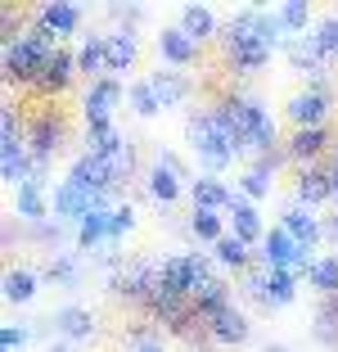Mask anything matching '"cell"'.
<instances>
[{"mask_svg": "<svg viewBox=\"0 0 338 352\" xmlns=\"http://www.w3.org/2000/svg\"><path fill=\"white\" fill-rule=\"evenodd\" d=\"M185 140H190L194 158H199V163H203L212 176L221 172V167H230V158L239 154V145L230 140V131L216 122L212 109H203V113H190V122H185Z\"/></svg>", "mask_w": 338, "mask_h": 352, "instance_id": "6da1fadb", "label": "cell"}, {"mask_svg": "<svg viewBox=\"0 0 338 352\" xmlns=\"http://www.w3.org/2000/svg\"><path fill=\"white\" fill-rule=\"evenodd\" d=\"M50 59V54H41L36 45L27 41V36H14V41H5V82H32L36 86V77H41V63Z\"/></svg>", "mask_w": 338, "mask_h": 352, "instance_id": "7a4b0ae2", "label": "cell"}, {"mask_svg": "<svg viewBox=\"0 0 338 352\" xmlns=\"http://www.w3.org/2000/svg\"><path fill=\"white\" fill-rule=\"evenodd\" d=\"M329 109H334V100H329V91H320V86H307V91L289 95V104H284V113H289L293 126H325Z\"/></svg>", "mask_w": 338, "mask_h": 352, "instance_id": "3957f363", "label": "cell"}, {"mask_svg": "<svg viewBox=\"0 0 338 352\" xmlns=\"http://www.w3.org/2000/svg\"><path fill=\"white\" fill-rule=\"evenodd\" d=\"M117 100H122V82L117 77H95L91 86H86L82 95V113H86V126L91 122H113V109H117Z\"/></svg>", "mask_w": 338, "mask_h": 352, "instance_id": "277c9868", "label": "cell"}, {"mask_svg": "<svg viewBox=\"0 0 338 352\" xmlns=\"http://www.w3.org/2000/svg\"><path fill=\"white\" fill-rule=\"evenodd\" d=\"M203 330L212 334L216 343H225V348H239V343H248V334H253V321H248V311H239L235 302H230V307H221L216 316H207Z\"/></svg>", "mask_w": 338, "mask_h": 352, "instance_id": "5b68a950", "label": "cell"}, {"mask_svg": "<svg viewBox=\"0 0 338 352\" xmlns=\"http://www.w3.org/2000/svg\"><path fill=\"white\" fill-rule=\"evenodd\" d=\"M280 226H284L289 235L302 244V249H316V239H325V221H320L307 204H297V199L284 208V212H280Z\"/></svg>", "mask_w": 338, "mask_h": 352, "instance_id": "8992f818", "label": "cell"}, {"mask_svg": "<svg viewBox=\"0 0 338 352\" xmlns=\"http://www.w3.org/2000/svg\"><path fill=\"white\" fill-rule=\"evenodd\" d=\"M63 122L54 113H41L36 122L27 126V154H32V163H50V154L63 145Z\"/></svg>", "mask_w": 338, "mask_h": 352, "instance_id": "52a82bcc", "label": "cell"}, {"mask_svg": "<svg viewBox=\"0 0 338 352\" xmlns=\"http://www.w3.org/2000/svg\"><path fill=\"white\" fill-rule=\"evenodd\" d=\"M225 217H230V235H239L244 244H262L267 239V226H262V212H257V204L253 199H244L235 190V199H230V208H225Z\"/></svg>", "mask_w": 338, "mask_h": 352, "instance_id": "ba28073f", "label": "cell"}, {"mask_svg": "<svg viewBox=\"0 0 338 352\" xmlns=\"http://www.w3.org/2000/svg\"><path fill=\"white\" fill-rule=\"evenodd\" d=\"M190 307L199 311V321H207V316H216L221 307H230V285H225L216 271H207L203 280H199L194 289H190Z\"/></svg>", "mask_w": 338, "mask_h": 352, "instance_id": "9c48e42d", "label": "cell"}, {"mask_svg": "<svg viewBox=\"0 0 338 352\" xmlns=\"http://www.w3.org/2000/svg\"><path fill=\"white\" fill-rule=\"evenodd\" d=\"M329 145V126H293V135H289L284 154L293 158V163H320V154H325Z\"/></svg>", "mask_w": 338, "mask_h": 352, "instance_id": "30bf717a", "label": "cell"}, {"mask_svg": "<svg viewBox=\"0 0 338 352\" xmlns=\"http://www.w3.org/2000/svg\"><path fill=\"white\" fill-rule=\"evenodd\" d=\"M158 54L167 59V68H185V63H194L199 41L181 28V23H176V28H163V32H158Z\"/></svg>", "mask_w": 338, "mask_h": 352, "instance_id": "8fae6325", "label": "cell"}, {"mask_svg": "<svg viewBox=\"0 0 338 352\" xmlns=\"http://www.w3.org/2000/svg\"><path fill=\"white\" fill-rule=\"evenodd\" d=\"M190 199H194V208H212V212H225V208H230V199H235V190L225 186L221 176L199 172L194 181H190Z\"/></svg>", "mask_w": 338, "mask_h": 352, "instance_id": "7c38bea8", "label": "cell"}, {"mask_svg": "<svg viewBox=\"0 0 338 352\" xmlns=\"http://www.w3.org/2000/svg\"><path fill=\"white\" fill-rule=\"evenodd\" d=\"M149 86L158 91L163 109H176V104H185L194 95V82H190V73H181V68H158V73H149Z\"/></svg>", "mask_w": 338, "mask_h": 352, "instance_id": "4fadbf2b", "label": "cell"}, {"mask_svg": "<svg viewBox=\"0 0 338 352\" xmlns=\"http://www.w3.org/2000/svg\"><path fill=\"white\" fill-rule=\"evenodd\" d=\"M325 199H334V186H329V167L325 163H307L297 167V204H325Z\"/></svg>", "mask_w": 338, "mask_h": 352, "instance_id": "5bb4252c", "label": "cell"}, {"mask_svg": "<svg viewBox=\"0 0 338 352\" xmlns=\"http://www.w3.org/2000/svg\"><path fill=\"white\" fill-rule=\"evenodd\" d=\"M50 325L63 334V339H91L95 334V311L82 307V302H63V307L50 316Z\"/></svg>", "mask_w": 338, "mask_h": 352, "instance_id": "9a60e30c", "label": "cell"}, {"mask_svg": "<svg viewBox=\"0 0 338 352\" xmlns=\"http://www.w3.org/2000/svg\"><path fill=\"white\" fill-rule=\"evenodd\" d=\"M0 176L10 181L14 190L32 176V154H27V140H0Z\"/></svg>", "mask_w": 338, "mask_h": 352, "instance_id": "2e32d148", "label": "cell"}, {"mask_svg": "<svg viewBox=\"0 0 338 352\" xmlns=\"http://www.w3.org/2000/svg\"><path fill=\"white\" fill-rule=\"evenodd\" d=\"M14 212L19 217H27L32 226L36 221H45L50 217V204H45V190H41V176H27L19 190H14Z\"/></svg>", "mask_w": 338, "mask_h": 352, "instance_id": "e0dca14e", "label": "cell"}, {"mask_svg": "<svg viewBox=\"0 0 338 352\" xmlns=\"http://www.w3.org/2000/svg\"><path fill=\"white\" fill-rule=\"evenodd\" d=\"M72 73H77V54H72L68 45H59V50H54L50 59L41 63V77H36V86H41V91H63V86L72 82Z\"/></svg>", "mask_w": 338, "mask_h": 352, "instance_id": "ac0fdd59", "label": "cell"}, {"mask_svg": "<svg viewBox=\"0 0 338 352\" xmlns=\"http://www.w3.org/2000/svg\"><path fill=\"white\" fill-rule=\"evenodd\" d=\"M104 50H109V77L126 73L135 63V54H140V45H135L131 28H117V32H104Z\"/></svg>", "mask_w": 338, "mask_h": 352, "instance_id": "d6986e66", "label": "cell"}, {"mask_svg": "<svg viewBox=\"0 0 338 352\" xmlns=\"http://www.w3.org/2000/svg\"><path fill=\"white\" fill-rule=\"evenodd\" d=\"M50 208H54V221H82L86 212H91V195H86L82 186H72V181H59V190H54V199H50Z\"/></svg>", "mask_w": 338, "mask_h": 352, "instance_id": "ffe728a7", "label": "cell"}, {"mask_svg": "<svg viewBox=\"0 0 338 352\" xmlns=\"http://www.w3.org/2000/svg\"><path fill=\"white\" fill-rule=\"evenodd\" d=\"M36 23H45L54 36H68V32L82 28V10H77V5H68V0H45L41 14H36Z\"/></svg>", "mask_w": 338, "mask_h": 352, "instance_id": "44dd1931", "label": "cell"}, {"mask_svg": "<svg viewBox=\"0 0 338 352\" xmlns=\"http://www.w3.org/2000/svg\"><path fill=\"white\" fill-rule=\"evenodd\" d=\"M109 217H113V208H91L82 221H77V244L82 249H104L109 244Z\"/></svg>", "mask_w": 338, "mask_h": 352, "instance_id": "7402d4cb", "label": "cell"}, {"mask_svg": "<svg viewBox=\"0 0 338 352\" xmlns=\"http://www.w3.org/2000/svg\"><path fill=\"white\" fill-rule=\"evenodd\" d=\"M77 73L95 77L109 73V50H104V36H82V50H77Z\"/></svg>", "mask_w": 338, "mask_h": 352, "instance_id": "603a6c76", "label": "cell"}, {"mask_svg": "<svg viewBox=\"0 0 338 352\" xmlns=\"http://www.w3.org/2000/svg\"><path fill=\"white\" fill-rule=\"evenodd\" d=\"M100 158H104V167H109L113 186H122L126 176H131V167H135V149H131V140H126V135H122V140H117L113 149H104Z\"/></svg>", "mask_w": 338, "mask_h": 352, "instance_id": "cb8c5ba5", "label": "cell"}, {"mask_svg": "<svg viewBox=\"0 0 338 352\" xmlns=\"http://www.w3.org/2000/svg\"><path fill=\"white\" fill-rule=\"evenodd\" d=\"M181 186H185V176H176L172 167H163V163H154V167H149V195H154L158 204H176Z\"/></svg>", "mask_w": 338, "mask_h": 352, "instance_id": "d4e9b609", "label": "cell"}, {"mask_svg": "<svg viewBox=\"0 0 338 352\" xmlns=\"http://www.w3.org/2000/svg\"><path fill=\"white\" fill-rule=\"evenodd\" d=\"M181 28L190 32L194 41H207V36L216 32V14L207 10V5H185L181 10Z\"/></svg>", "mask_w": 338, "mask_h": 352, "instance_id": "484cf974", "label": "cell"}, {"mask_svg": "<svg viewBox=\"0 0 338 352\" xmlns=\"http://www.w3.org/2000/svg\"><path fill=\"white\" fill-rule=\"evenodd\" d=\"M297 298V276L293 271H271L267 276V307H289Z\"/></svg>", "mask_w": 338, "mask_h": 352, "instance_id": "4316f807", "label": "cell"}, {"mask_svg": "<svg viewBox=\"0 0 338 352\" xmlns=\"http://www.w3.org/2000/svg\"><path fill=\"white\" fill-rule=\"evenodd\" d=\"M221 217H225V212H212V208H194V212H190V230H194L199 239H207V244H216L221 235H230Z\"/></svg>", "mask_w": 338, "mask_h": 352, "instance_id": "83f0119b", "label": "cell"}, {"mask_svg": "<svg viewBox=\"0 0 338 352\" xmlns=\"http://www.w3.org/2000/svg\"><path fill=\"white\" fill-rule=\"evenodd\" d=\"M311 289H320V298H329V294H338V253H325V258L311 267L307 276Z\"/></svg>", "mask_w": 338, "mask_h": 352, "instance_id": "f1b7e54d", "label": "cell"}, {"mask_svg": "<svg viewBox=\"0 0 338 352\" xmlns=\"http://www.w3.org/2000/svg\"><path fill=\"white\" fill-rule=\"evenodd\" d=\"M316 339L320 343H338V294L316 302Z\"/></svg>", "mask_w": 338, "mask_h": 352, "instance_id": "f546056e", "label": "cell"}, {"mask_svg": "<svg viewBox=\"0 0 338 352\" xmlns=\"http://www.w3.org/2000/svg\"><path fill=\"white\" fill-rule=\"evenodd\" d=\"M212 253H216V262L221 267H235V271H248V244L239 235H221L212 244Z\"/></svg>", "mask_w": 338, "mask_h": 352, "instance_id": "4dcf8cb0", "label": "cell"}, {"mask_svg": "<svg viewBox=\"0 0 338 352\" xmlns=\"http://www.w3.org/2000/svg\"><path fill=\"white\" fill-rule=\"evenodd\" d=\"M32 294H36V271H27V267L5 271V298L10 302H27Z\"/></svg>", "mask_w": 338, "mask_h": 352, "instance_id": "1f68e13d", "label": "cell"}, {"mask_svg": "<svg viewBox=\"0 0 338 352\" xmlns=\"http://www.w3.org/2000/svg\"><path fill=\"white\" fill-rule=\"evenodd\" d=\"M126 100H131V109H135L140 118H154L158 109H163V100H158V91L149 86V77H144V82H131V86H126Z\"/></svg>", "mask_w": 338, "mask_h": 352, "instance_id": "d6a6232c", "label": "cell"}, {"mask_svg": "<svg viewBox=\"0 0 338 352\" xmlns=\"http://www.w3.org/2000/svg\"><path fill=\"white\" fill-rule=\"evenodd\" d=\"M45 276H50L54 285H77V280H82V267H77L72 253H54L50 267H45Z\"/></svg>", "mask_w": 338, "mask_h": 352, "instance_id": "836d02e7", "label": "cell"}, {"mask_svg": "<svg viewBox=\"0 0 338 352\" xmlns=\"http://www.w3.org/2000/svg\"><path fill=\"white\" fill-rule=\"evenodd\" d=\"M311 36H316V45L325 50V59H338V14H325Z\"/></svg>", "mask_w": 338, "mask_h": 352, "instance_id": "e575fe53", "label": "cell"}, {"mask_svg": "<svg viewBox=\"0 0 338 352\" xmlns=\"http://www.w3.org/2000/svg\"><path fill=\"white\" fill-rule=\"evenodd\" d=\"M271 190V172H262V167H244L239 172V195L244 199H262Z\"/></svg>", "mask_w": 338, "mask_h": 352, "instance_id": "d590c367", "label": "cell"}, {"mask_svg": "<svg viewBox=\"0 0 338 352\" xmlns=\"http://www.w3.org/2000/svg\"><path fill=\"white\" fill-rule=\"evenodd\" d=\"M126 352H163V334L154 325H135L131 339H126Z\"/></svg>", "mask_w": 338, "mask_h": 352, "instance_id": "8d00e7d4", "label": "cell"}, {"mask_svg": "<svg viewBox=\"0 0 338 352\" xmlns=\"http://www.w3.org/2000/svg\"><path fill=\"white\" fill-rule=\"evenodd\" d=\"M280 19H284V28L293 32V36H302V28H307V19H311L307 0H284V5H280Z\"/></svg>", "mask_w": 338, "mask_h": 352, "instance_id": "74e56055", "label": "cell"}, {"mask_svg": "<svg viewBox=\"0 0 338 352\" xmlns=\"http://www.w3.org/2000/svg\"><path fill=\"white\" fill-rule=\"evenodd\" d=\"M0 140H27V135H23L19 104H0Z\"/></svg>", "mask_w": 338, "mask_h": 352, "instance_id": "f35d334b", "label": "cell"}, {"mask_svg": "<svg viewBox=\"0 0 338 352\" xmlns=\"http://www.w3.org/2000/svg\"><path fill=\"white\" fill-rule=\"evenodd\" d=\"M131 226H135V208H131V204L122 199V204L113 208V217H109V239H122V235H126Z\"/></svg>", "mask_w": 338, "mask_h": 352, "instance_id": "ab89813d", "label": "cell"}, {"mask_svg": "<svg viewBox=\"0 0 338 352\" xmlns=\"http://www.w3.org/2000/svg\"><path fill=\"white\" fill-rule=\"evenodd\" d=\"M27 339H32V330H27V325H0V348H5V352L23 348Z\"/></svg>", "mask_w": 338, "mask_h": 352, "instance_id": "60d3db41", "label": "cell"}, {"mask_svg": "<svg viewBox=\"0 0 338 352\" xmlns=\"http://www.w3.org/2000/svg\"><path fill=\"white\" fill-rule=\"evenodd\" d=\"M325 239H329V244H338V212H329V217H325Z\"/></svg>", "mask_w": 338, "mask_h": 352, "instance_id": "b9f144b4", "label": "cell"}, {"mask_svg": "<svg viewBox=\"0 0 338 352\" xmlns=\"http://www.w3.org/2000/svg\"><path fill=\"white\" fill-rule=\"evenodd\" d=\"M325 167H329V186H334V199H338V154H334V158H329V163H325Z\"/></svg>", "mask_w": 338, "mask_h": 352, "instance_id": "7bdbcfd3", "label": "cell"}, {"mask_svg": "<svg viewBox=\"0 0 338 352\" xmlns=\"http://www.w3.org/2000/svg\"><path fill=\"white\" fill-rule=\"evenodd\" d=\"M45 352H72V348H68V343H50V348H45Z\"/></svg>", "mask_w": 338, "mask_h": 352, "instance_id": "ee69618b", "label": "cell"}, {"mask_svg": "<svg viewBox=\"0 0 338 352\" xmlns=\"http://www.w3.org/2000/svg\"><path fill=\"white\" fill-rule=\"evenodd\" d=\"M262 352H289V348H284V343H267V348H262Z\"/></svg>", "mask_w": 338, "mask_h": 352, "instance_id": "f6af8a7d", "label": "cell"}]
</instances>
